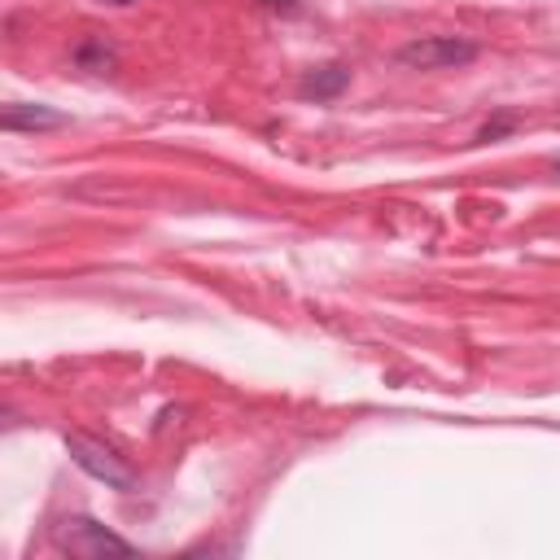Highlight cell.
<instances>
[{
  "mask_svg": "<svg viewBox=\"0 0 560 560\" xmlns=\"http://www.w3.org/2000/svg\"><path fill=\"white\" fill-rule=\"evenodd\" d=\"M477 53L482 49L473 40H464V36H421V40L403 45L394 58L407 71H455V66L477 62Z\"/></svg>",
  "mask_w": 560,
  "mask_h": 560,
  "instance_id": "obj_1",
  "label": "cell"
},
{
  "mask_svg": "<svg viewBox=\"0 0 560 560\" xmlns=\"http://www.w3.org/2000/svg\"><path fill=\"white\" fill-rule=\"evenodd\" d=\"M66 451H71V460H75L88 477L106 482L110 490H123V495L136 490V473H132L106 442H97V438H88V434H66Z\"/></svg>",
  "mask_w": 560,
  "mask_h": 560,
  "instance_id": "obj_2",
  "label": "cell"
},
{
  "mask_svg": "<svg viewBox=\"0 0 560 560\" xmlns=\"http://www.w3.org/2000/svg\"><path fill=\"white\" fill-rule=\"evenodd\" d=\"M58 543H62V551L84 556V560H97V556H132V543L119 538V534H110V529H106L101 521H93V516L66 521V529L58 534Z\"/></svg>",
  "mask_w": 560,
  "mask_h": 560,
  "instance_id": "obj_3",
  "label": "cell"
},
{
  "mask_svg": "<svg viewBox=\"0 0 560 560\" xmlns=\"http://www.w3.org/2000/svg\"><path fill=\"white\" fill-rule=\"evenodd\" d=\"M71 123V114H62V110H53V106H27V101H14V106H5V114H0V127L5 132H58V127H66Z\"/></svg>",
  "mask_w": 560,
  "mask_h": 560,
  "instance_id": "obj_4",
  "label": "cell"
},
{
  "mask_svg": "<svg viewBox=\"0 0 560 560\" xmlns=\"http://www.w3.org/2000/svg\"><path fill=\"white\" fill-rule=\"evenodd\" d=\"M346 88H351V66H342V62L316 66V71H307L299 80V97L303 101H338Z\"/></svg>",
  "mask_w": 560,
  "mask_h": 560,
  "instance_id": "obj_5",
  "label": "cell"
},
{
  "mask_svg": "<svg viewBox=\"0 0 560 560\" xmlns=\"http://www.w3.org/2000/svg\"><path fill=\"white\" fill-rule=\"evenodd\" d=\"M75 66L80 71H93V75H110L119 66V49L106 36H88V40L75 45Z\"/></svg>",
  "mask_w": 560,
  "mask_h": 560,
  "instance_id": "obj_6",
  "label": "cell"
},
{
  "mask_svg": "<svg viewBox=\"0 0 560 560\" xmlns=\"http://www.w3.org/2000/svg\"><path fill=\"white\" fill-rule=\"evenodd\" d=\"M508 132H516V114H499V119H490V123L477 132V145H490V141H499V136H508Z\"/></svg>",
  "mask_w": 560,
  "mask_h": 560,
  "instance_id": "obj_7",
  "label": "cell"
},
{
  "mask_svg": "<svg viewBox=\"0 0 560 560\" xmlns=\"http://www.w3.org/2000/svg\"><path fill=\"white\" fill-rule=\"evenodd\" d=\"M258 10H267V14H280V19H290V14H299L303 10V0H254Z\"/></svg>",
  "mask_w": 560,
  "mask_h": 560,
  "instance_id": "obj_8",
  "label": "cell"
},
{
  "mask_svg": "<svg viewBox=\"0 0 560 560\" xmlns=\"http://www.w3.org/2000/svg\"><path fill=\"white\" fill-rule=\"evenodd\" d=\"M97 5H136V0H97Z\"/></svg>",
  "mask_w": 560,
  "mask_h": 560,
  "instance_id": "obj_9",
  "label": "cell"
},
{
  "mask_svg": "<svg viewBox=\"0 0 560 560\" xmlns=\"http://www.w3.org/2000/svg\"><path fill=\"white\" fill-rule=\"evenodd\" d=\"M551 167H556V175H560V154H556V162H551Z\"/></svg>",
  "mask_w": 560,
  "mask_h": 560,
  "instance_id": "obj_10",
  "label": "cell"
}]
</instances>
